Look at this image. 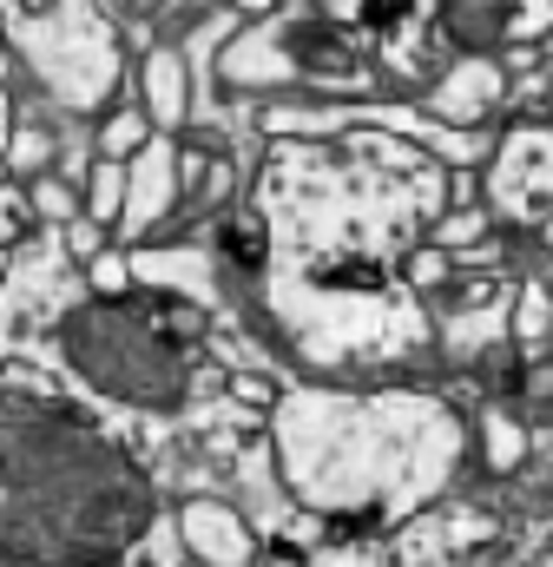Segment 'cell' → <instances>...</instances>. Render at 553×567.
Wrapping results in <instances>:
<instances>
[{
	"label": "cell",
	"instance_id": "4",
	"mask_svg": "<svg viewBox=\"0 0 553 567\" xmlns=\"http://www.w3.org/2000/svg\"><path fill=\"white\" fill-rule=\"evenodd\" d=\"M93 212H100V218L119 212V172H100V185H93Z\"/></svg>",
	"mask_w": 553,
	"mask_h": 567
},
{
	"label": "cell",
	"instance_id": "2",
	"mask_svg": "<svg viewBox=\"0 0 553 567\" xmlns=\"http://www.w3.org/2000/svg\"><path fill=\"white\" fill-rule=\"evenodd\" d=\"M441 27H448L461 47H501L508 27H514V7H508V0H448V7H441Z\"/></svg>",
	"mask_w": 553,
	"mask_h": 567
},
{
	"label": "cell",
	"instance_id": "1",
	"mask_svg": "<svg viewBox=\"0 0 553 567\" xmlns=\"http://www.w3.org/2000/svg\"><path fill=\"white\" fill-rule=\"evenodd\" d=\"M66 350L73 363L133 403H178L185 390V363H178V330H165V310L145 317L133 303H93L66 323Z\"/></svg>",
	"mask_w": 553,
	"mask_h": 567
},
{
	"label": "cell",
	"instance_id": "3",
	"mask_svg": "<svg viewBox=\"0 0 553 567\" xmlns=\"http://www.w3.org/2000/svg\"><path fill=\"white\" fill-rule=\"evenodd\" d=\"M409 7H415V0H363V20H369V27L383 33V27H396V20H403Z\"/></svg>",
	"mask_w": 553,
	"mask_h": 567
}]
</instances>
